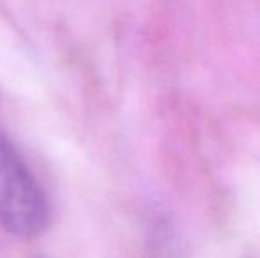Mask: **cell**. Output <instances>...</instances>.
<instances>
[{
    "instance_id": "obj_1",
    "label": "cell",
    "mask_w": 260,
    "mask_h": 258,
    "mask_svg": "<svg viewBox=\"0 0 260 258\" xmlns=\"http://www.w3.org/2000/svg\"><path fill=\"white\" fill-rule=\"evenodd\" d=\"M50 209L41 186L13 141L0 131V227L32 239L46 230Z\"/></svg>"
}]
</instances>
